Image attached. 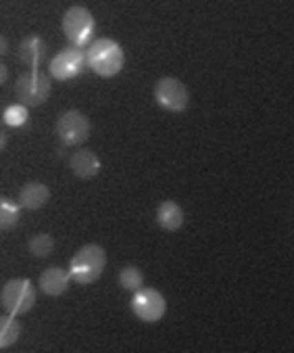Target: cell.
Returning a JSON list of instances; mask_svg holds the SVG:
<instances>
[{"mask_svg": "<svg viewBox=\"0 0 294 353\" xmlns=\"http://www.w3.org/2000/svg\"><path fill=\"white\" fill-rule=\"evenodd\" d=\"M71 170L78 178H94L101 172V159L92 151H78L71 157Z\"/></svg>", "mask_w": 294, "mask_h": 353, "instance_id": "13", "label": "cell"}, {"mask_svg": "<svg viewBox=\"0 0 294 353\" xmlns=\"http://www.w3.org/2000/svg\"><path fill=\"white\" fill-rule=\"evenodd\" d=\"M71 272L63 270L59 265H50L40 274V289L44 295L48 297H59L67 291V287L71 285Z\"/></svg>", "mask_w": 294, "mask_h": 353, "instance_id": "10", "label": "cell"}, {"mask_svg": "<svg viewBox=\"0 0 294 353\" xmlns=\"http://www.w3.org/2000/svg\"><path fill=\"white\" fill-rule=\"evenodd\" d=\"M48 199H50V190L42 182H28L19 190V205L30 211L42 209L48 203Z\"/></svg>", "mask_w": 294, "mask_h": 353, "instance_id": "11", "label": "cell"}, {"mask_svg": "<svg viewBox=\"0 0 294 353\" xmlns=\"http://www.w3.org/2000/svg\"><path fill=\"white\" fill-rule=\"evenodd\" d=\"M21 334V326L17 324V320L13 318V314L5 316L0 320V349H9L17 343Z\"/></svg>", "mask_w": 294, "mask_h": 353, "instance_id": "15", "label": "cell"}, {"mask_svg": "<svg viewBox=\"0 0 294 353\" xmlns=\"http://www.w3.org/2000/svg\"><path fill=\"white\" fill-rule=\"evenodd\" d=\"M28 249H30V253H32L34 257H48V255L52 253V249H54V241H52L50 234L42 232V234H36V236L30 241Z\"/></svg>", "mask_w": 294, "mask_h": 353, "instance_id": "18", "label": "cell"}, {"mask_svg": "<svg viewBox=\"0 0 294 353\" xmlns=\"http://www.w3.org/2000/svg\"><path fill=\"white\" fill-rule=\"evenodd\" d=\"M44 54H46V44H44V40L40 36H30L19 44V59L30 69H38Z\"/></svg>", "mask_w": 294, "mask_h": 353, "instance_id": "14", "label": "cell"}, {"mask_svg": "<svg viewBox=\"0 0 294 353\" xmlns=\"http://www.w3.org/2000/svg\"><path fill=\"white\" fill-rule=\"evenodd\" d=\"M0 303L13 316L28 314L36 305V289L28 278H13L0 291Z\"/></svg>", "mask_w": 294, "mask_h": 353, "instance_id": "4", "label": "cell"}, {"mask_svg": "<svg viewBox=\"0 0 294 353\" xmlns=\"http://www.w3.org/2000/svg\"><path fill=\"white\" fill-rule=\"evenodd\" d=\"M15 97L25 107H40L50 97V80L48 76L40 74L38 69H32L30 74L19 76L15 84Z\"/></svg>", "mask_w": 294, "mask_h": 353, "instance_id": "6", "label": "cell"}, {"mask_svg": "<svg viewBox=\"0 0 294 353\" xmlns=\"http://www.w3.org/2000/svg\"><path fill=\"white\" fill-rule=\"evenodd\" d=\"M155 101L171 113H182L188 109L190 94L188 88L178 78H161L155 84Z\"/></svg>", "mask_w": 294, "mask_h": 353, "instance_id": "8", "label": "cell"}, {"mask_svg": "<svg viewBox=\"0 0 294 353\" xmlns=\"http://www.w3.org/2000/svg\"><path fill=\"white\" fill-rule=\"evenodd\" d=\"M157 224L167 230V232H176L182 228L184 224V211L176 201H163L157 209Z\"/></svg>", "mask_w": 294, "mask_h": 353, "instance_id": "12", "label": "cell"}, {"mask_svg": "<svg viewBox=\"0 0 294 353\" xmlns=\"http://www.w3.org/2000/svg\"><path fill=\"white\" fill-rule=\"evenodd\" d=\"M3 117H5V123H9V125H13V128H19V125H23V123H28V107L23 105V103H19V105H11V107H7L5 111H3Z\"/></svg>", "mask_w": 294, "mask_h": 353, "instance_id": "19", "label": "cell"}, {"mask_svg": "<svg viewBox=\"0 0 294 353\" xmlns=\"http://www.w3.org/2000/svg\"><path fill=\"white\" fill-rule=\"evenodd\" d=\"M63 34L67 36V40L78 46H90L92 44V34H94V17L86 7H71L67 9V13L63 15Z\"/></svg>", "mask_w": 294, "mask_h": 353, "instance_id": "3", "label": "cell"}, {"mask_svg": "<svg viewBox=\"0 0 294 353\" xmlns=\"http://www.w3.org/2000/svg\"><path fill=\"white\" fill-rule=\"evenodd\" d=\"M107 265V253L101 245H86L71 257L69 272L76 285H92L103 276Z\"/></svg>", "mask_w": 294, "mask_h": 353, "instance_id": "2", "label": "cell"}, {"mask_svg": "<svg viewBox=\"0 0 294 353\" xmlns=\"http://www.w3.org/2000/svg\"><path fill=\"white\" fill-rule=\"evenodd\" d=\"M86 63H88V59H86L84 50L78 48V46H71V48H65L59 54H54L48 69H50V76L54 80L69 82V80H73L76 76L82 74V69H84Z\"/></svg>", "mask_w": 294, "mask_h": 353, "instance_id": "7", "label": "cell"}, {"mask_svg": "<svg viewBox=\"0 0 294 353\" xmlns=\"http://www.w3.org/2000/svg\"><path fill=\"white\" fill-rule=\"evenodd\" d=\"M19 207L21 205H15L13 201L3 199V203H0V228L9 230V228H13L17 224V220H19Z\"/></svg>", "mask_w": 294, "mask_h": 353, "instance_id": "17", "label": "cell"}, {"mask_svg": "<svg viewBox=\"0 0 294 353\" xmlns=\"http://www.w3.org/2000/svg\"><path fill=\"white\" fill-rule=\"evenodd\" d=\"M90 130H92L90 119L82 111H76V109L65 111L56 121V136L61 138V143L65 147L84 145L90 136Z\"/></svg>", "mask_w": 294, "mask_h": 353, "instance_id": "5", "label": "cell"}, {"mask_svg": "<svg viewBox=\"0 0 294 353\" xmlns=\"http://www.w3.org/2000/svg\"><path fill=\"white\" fill-rule=\"evenodd\" d=\"M119 285L125 291H138L144 285V274L136 268V265H125L119 272Z\"/></svg>", "mask_w": 294, "mask_h": 353, "instance_id": "16", "label": "cell"}, {"mask_svg": "<svg viewBox=\"0 0 294 353\" xmlns=\"http://www.w3.org/2000/svg\"><path fill=\"white\" fill-rule=\"evenodd\" d=\"M86 59H88V65L92 67V72L101 78L117 76L125 63V54L121 46L111 38L94 40L86 50Z\"/></svg>", "mask_w": 294, "mask_h": 353, "instance_id": "1", "label": "cell"}, {"mask_svg": "<svg viewBox=\"0 0 294 353\" xmlns=\"http://www.w3.org/2000/svg\"><path fill=\"white\" fill-rule=\"evenodd\" d=\"M165 310H167L165 297L157 289L142 287L132 297V312L142 322H159L165 316Z\"/></svg>", "mask_w": 294, "mask_h": 353, "instance_id": "9", "label": "cell"}]
</instances>
